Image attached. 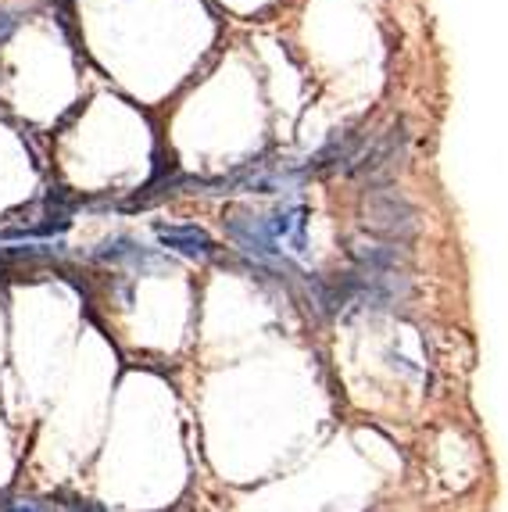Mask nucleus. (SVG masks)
Masks as SVG:
<instances>
[{
  "mask_svg": "<svg viewBox=\"0 0 508 512\" xmlns=\"http://www.w3.org/2000/svg\"><path fill=\"white\" fill-rule=\"evenodd\" d=\"M97 258L101 262H133V265H151V262H158V258L151 255V251H144L136 240H129V237H119V240H108V244H101L97 248Z\"/></svg>",
  "mask_w": 508,
  "mask_h": 512,
  "instance_id": "423d86ee",
  "label": "nucleus"
},
{
  "mask_svg": "<svg viewBox=\"0 0 508 512\" xmlns=\"http://www.w3.org/2000/svg\"><path fill=\"white\" fill-rule=\"evenodd\" d=\"M358 219L369 237L390 240V244H408L423 233V212L412 197L398 187H373L362 190L358 201Z\"/></svg>",
  "mask_w": 508,
  "mask_h": 512,
  "instance_id": "7ed1b4c3",
  "label": "nucleus"
},
{
  "mask_svg": "<svg viewBox=\"0 0 508 512\" xmlns=\"http://www.w3.org/2000/svg\"><path fill=\"white\" fill-rule=\"evenodd\" d=\"M408 151H412V126L405 119H390L383 129H373L365 147L358 151L348 180L362 183V190L394 187L398 172L405 169Z\"/></svg>",
  "mask_w": 508,
  "mask_h": 512,
  "instance_id": "f03ea898",
  "label": "nucleus"
},
{
  "mask_svg": "<svg viewBox=\"0 0 508 512\" xmlns=\"http://www.w3.org/2000/svg\"><path fill=\"white\" fill-rule=\"evenodd\" d=\"M0 512H58V502L33 495H0Z\"/></svg>",
  "mask_w": 508,
  "mask_h": 512,
  "instance_id": "0eeeda50",
  "label": "nucleus"
},
{
  "mask_svg": "<svg viewBox=\"0 0 508 512\" xmlns=\"http://www.w3.org/2000/svg\"><path fill=\"white\" fill-rule=\"evenodd\" d=\"M348 258L355 269H365V273H412V248L408 244H390V240L380 237H351L348 240Z\"/></svg>",
  "mask_w": 508,
  "mask_h": 512,
  "instance_id": "20e7f679",
  "label": "nucleus"
},
{
  "mask_svg": "<svg viewBox=\"0 0 508 512\" xmlns=\"http://www.w3.org/2000/svg\"><path fill=\"white\" fill-rule=\"evenodd\" d=\"M340 294V312L344 316H380V312H398L415 298L412 273H365V269H344L333 276Z\"/></svg>",
  "mask_w": 508,
  "mask_h": 512,
  "instance_id": "f257e3e1",
  "label": "nucleus"
},
{
  "mask_svg": "<svg viewBox=\"0 0 508 512\" xmlns=\"http://www.w3.org/2000/svg\"><path fill=\"white\" fill-rule=\"evenodd\" d=\"M154 233H158V240L165 244L169 251H179V255L187 258H197V262H208V258L219 255V244L212 240V233L201 230L197 222H158L154 226Z\"/></svg>",
  "mask_w": 508,
  "mask_h": 512,
  "instance_id": "39448f33",
  "label": "nucleus"
}]
</instances>
